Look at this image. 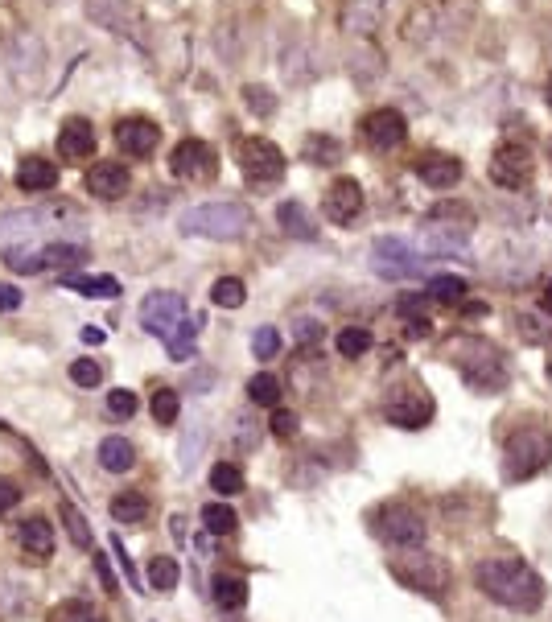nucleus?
<instances>
[{
  "label": "nucleus",
  "mask_w": 552,
  "mask_h": 622,
  "mask_svg": "<svg viewBox=\"0 0 552 622\" xmlns=\"http://www.w3.org/2000/svg\"><path fill=\"white\" fill-rule=\"evenodd\" d=\"M474 585H478V594H487L491 602H499L507 610H520V614H536L544 606V581L520 557L478 561L474 565Z\"/></svg>",
  "instance_id": "obj_1"
},
{
  "label": "nucleus",
  "mask_w": 552,
  "mask_h": 622,
  "mask_svg": "<svg viewBox=\"0 0 552 622\" xmlns=\"http://www.w3.org/2000/svg\"><path fill=\"white\" fill-rule=\"evenodd\" d=\"M552 462V433L540 425L515 429L503 445V478L507 482H528Z\"/></svg>",
  "instance_id": "obj_2"
},
{
  "label": "nucleus",
  "mask_w": 552,
  "mask_h": 622,
  "mask_svg": "<svg viewBox=\"0 0 552 622\" xmlns=\"http://www.w3.org/2000/svg\"><path fill=\"white\" fill-rule=\"evenodd\" d=\"M462 379L478 392H499L507 388V363H503V351L487 338H462L458 347L450 351Z\"/></svg>",
  "instance_id": "obj_3"
},
{
  "label": "nucleus",
  "mask_w": 552,
  "mask_h": 622,
  "mask_svg": "<svg viewBox=\"0 0 552 622\" xmlns=\"http://www.w3.org/2000/svg\"><path fill=\"white\" fill-rule=\"evenodd\" d=\"M248 227H252V211L239 202H206L182 215V231L202 239H239Z\"/></svg>",
  "instance_id": "obj_4"
},
{
  "label": "nucleus",
  "mask_w": 552,
  "mask_h": 622,
  "mask_svg": "<svg viewBox=\"0 0 552 622\" xmlns=\"http://www.w3.org/2000/svg\"><path fill=\"white\" fill-rule=\"evenodd\" d=\"M392 577L404 585V590L412 594H425L433 602H441L445 594H450V565H445L441 557H429V552H412V557H396L392 565Z\"/></svg>",
  "instance_id": "obj_5"
},
{
  "label": "nucleus",
  "mask_w": 552,
  "mask_h": 622,
  "mask_svg": "<svg viewBox=\"0 0 552 622\" xmlns=\"http://www.w3.org/2000/svg\"><path fill=\"white\" fill-rule=\"evenodd\" d=\"M371 528L379 540H388L396 548H421L429 528H425V515L412 507V503H379L371 511Z\"/></svg>",
  "instance_id": "obj_6"
},
{
  "label": "nucleus",
  "mask_w": 552,
  "mask_h": 622,
  "mask_svg": "<svg viewBox=\"0 0 552 622\" xmlns=\"http://www.w3.org/2000/svg\"><path fill=\"white\" fill-rule=\"evenodd\" d=\"M384 417L396 429H421L433 421V396L421 384H400L384 400Z\"/></svg>",
  "instance_id": "obj_7"
},
{
  "label": "nucleus",
  "mask_w": 552,
  "mask_h": 622,
  "mask_svg": "<svg viewBox=\"0 0 552 622\" xmlns=\"http://www.w3.org/2000/svg\"><path fill=\"white\" fill-rule=\"evenodd\" d=\"M239 165H244L248 182L268 186V182H276V178L285 174V153L276 149L268 136H252V141L239 145Z\"/></svg>",
  "instance_id": "obj_8"
},
{
  "label": "nucleus",
  "mask_w": 552,
  "mask_h": 622,
  "mask_svg": "<svg viewBox=\"0 0 552 622\" xmlns=\"http://www.w3.org/2000/svg\"><path fill=\"white\" fill-rule=\"evenodd\" d=\"M371 268H375V276H384V281H408V276H421V260L404 239H375Z\"/></svg>",
  "instance_id": "obj_9"
},
{
  "label": "nucleus",
  "mask_w": 552,
  "mask_h": 622,
  "mask_svg": "<svg viewBox=\"0 0 552 622\" xmlns=\"http://www.w3.org/2000/svg\"><path fill=\"white\" fill-rule=\"evenodd\" d=\"M186 318V297H178V293H169V289H157V293H149L145 301H141V326L149 330V334H157L161 342L174 334V326Z\"/></svg>",
  "instance_id": "obj_10"
},
{
  "label": "nucleus",
  "mask_w": 552,
  "mask_h": 622,
  "mask_svg": "<svg viewBox=\"0 0 552 622\" xmlns=\"http://www.w3.org/2000/svg\"><path fill=\"white\" fill-rule=\"evenodd\" d=\"M491 178H495L499 186H507V190L528 186V182H532V153H528L524 145H515V141L499 145L495 157H491Z\"/></svg>",
  "instance_id": "obj_11"
},
{
  "label": "nucleus",
  "mask_w": 552,
  "mask_h": 622,
  "mask_svg": "<svg viewBox=\"0 0 552 622\" xmlns=\"http://www.w3.org/2000/svg\"><path fill=\"white\" fill-rule=\"evenodd\" d=\"M169 169H174L178 178H186V182H206V178H215V149L206 141H198V136H190V141H182L174 149Z\"/></svg>",
  "instance_id": "obj_12"
},
{
  "label": "nucleus",
  "mask_w": 552,
  "mask_h": 622,
  "mask_svg": "<svg viewBox=\"0 0 552 622\" xmlns=\"http://www.w3.org/2000/svg\"><path fill=\"white\" fill-rule=\"evenodd\" d=\"M322 211H326L330 223L351 227V223L363 215V190H359V182H355V178H338V182L326 190V198H322Z\"/></svg>",
  "instance_id": "obj_13"
},
{
  "label": "nucleus",
  "mask_w": 552,
  "mask_h": 622,
  "mask_svg": "<svg viewBox=\"0 0 552 622\" xmlns=\"http://www.w3.org/2000/svg\"><path fill=\"white\" fill-rule=\"evenodd\" d=\"M5 66L17 75V79H38L42 66H46V42L38 33H17L5 50Z\"/></svg>",
  "instance_id": "obj_14"
},
{
  "label": "nucleus",
  "mask_w": 552,
  "mask_h": 622,
  "mask_svg": "<svg viewBox=\"0 0 552 622\" xmlns=\"http://www.w3.org/2000/svg\"><path fill=\"white\" fill-rule=\"evenodd\" d=\"M363 136H367L371 149H396V145H404L408 124H404V116L396 108H375L363 120Z\"/></svg>",
  "instance_id": "obj_15"
},
{
  "label": "nucleus",
  "mask_w": 552,
  "mask_h": 622,
  "mask_svg": "<svg viewBox=\"0 0 552 622\" xmlns=\"http://www.w3.org/2000/svg\"><path fill=\"white\" fill-rule=\"evenodd\" d=\"M87 17L95 25H103V29L120 33V38L141 42V21L132 17V9L124 5V0H87Z\"/></svg>",
  "instance_id": "obj_16"
},
{
  "label": "nucleus",
  "mask_w": 552,
  "mask_h": 622,
  "mask_svg": "<svg viewBox=\"0 0 552 622\" xmlns=\"http://www.w3.org/2000/svg\"><path fill=\"white\" fill-rule=\"evenodd\" d=\"M157 141H161V128L153 120H145V116H128V120L116 124V145L128 157H149L157 149Z\"/></svg>",
  "instance_id": "obj_17"
},
{
  "label": "nucleus",
  "mask_w": 552,
  "mask_h": 622,
  "mask_svg": "<svg viewBox=\"0 0 552 622\" xmlns=\"http://www.w3.org/2000/svg\"><path fill=\"white\" fill-rule=\"evenodd\" d=\"M417 178L433 190H454L462 182V161L450 153H425L417 157Z\"/></svg>",
  "instance_id": "obj_18"
},
{
  "label": "nucleus",
  "mask_w": 552,
  "mask_h": 622,
  "mask_svg": "<svg viewBox=\"0 0 552 622\" xmlns=\"http://www.w3.org/2000/svg\"><path fill=\"white\" fill-rule=\"evenodd\" d=\"M87 190L103 202H112V198H124L128 190V169L120 161H99L91 174H87Z\"/></svg>",
  "instance_id": "obj_19"
},
{
  "label": "nucleus",
  "mask_w": 552,
  "mask_h": 622,
  "mask_svg": "<svg viewBox=\"0 0 552 622\" xmlns=\"http://www.w3.org/2000/svg\"><path fill=\"white\" fill-rule=\"evenodd\" d=\"M91 149H95V128H91V120L71 116V120L62 124V132H58V153L71 157V161H79V157H91Z\"/></svg>",
  "instance_id": "obj_20"
},
{
  "label": "nucleus",
  "mask_w": 552,
  "mask_h": 622,
  "mask_svg": "<svg viewBox=\"0 0 552 622\" xmlns=\"http://www.w3.org/2000/svg\"><path fill=\"white\" fill-rule=\"evenodd\" d=\"M17 544L29 552V557H50L54 552V528L46 515H29L25 524H17Z\"/></svg>",
  "instance_id": "obj_21"
},
{
  "label": "nucleus",
  "mask_w": 552,
  "mask_h": 622,
  "mask_svg": "<svg viewBox=\"0 0 552 622\" xmlns=\"http://www.w3.org/2000/svg\"><path fill=\"white\" fill-rule=\"evenodd\" d=\"M17 186H21L25 194L54 190V186H58V165H50L46 157H25L21 169H17Z\"/></svg>",
  "instance_id": "obj_22"
},
{
  "label": "nucleus",
  "mask_w": 552,
  "mask_h": 622,
  "mask_svg": "<svg viewBox=\"0 0 552 622\" xmlns=\"http://www.w3.org/2000/svg\"><path fill=\"white\" fill-rule=\"evenodd\" d=\"M276 223H281L285 235H293V239H318V223H314V215H309L297 198H285L281 206H276Z\"/></svg>",
  "instance_id": "obj_23"
},
{
  "label": "nucleus",
  "mask_w": 552,
  "mask_h": 622,
  "mask_svg": "<svg viewBox=\"0 0 552 622\" xmlns=\"http://www.w3.org/2000/svg\"><path fill=\"white\" fill-rule=\"evenodd\" d=\"M99 466H103V470H112V474L132 470V466H136V449H132V441H124V437H103V445H99Z\"/></svg>",
  "instance_id": "obj_24"
},
{
  "label": "nucleus",
  "mask_w": 552,
  "mask_h": 622,
  "mask_svg": "<svg viewBox=\"0 0 552 622\" xmlns=\"http://www.w3.org/2000/svg\"><path fill=\"white\" fill-rule=\"evenodd\" d=\"M211 594H215V606L219 610H239L248 602V581L244 577H231V573H219L211 581Z\"/></svg>",
  "instance_id": "obj_25"
},
{
  "label": "nucleus",
  "mask_w": 552,
  "mask_h": 622,
  "mask_svg": "<svg viewBox=\"0 0 552 622\" xmlns=\"http://www.w3.org/2000/svg\"><path fill=\"white\" fill-rule=\"evenodd\" d=\"M62 285L83 293V297H99V301L120 297V281H116V276H62Z\"/></svg>",
  "instance_id": "obj_26"
},
{
  "label": "nucleus",
  "mask_w": 552,
  "mask_h": 622,
  "mask_svg": "<svg viewBox=\"0 0 552 622\" xmlns=\"http://www.w3.org/2000/svg\"><path fill=\"white\" fill-rule=\"evenodd\" d=\"M145 515H149L145 491H124V495L112 499V520H120V524H141Z\"/></svg>",
  "instance_id": "obj_27"
},
{
  "label": "nucleus",
  "mask_w": 552,
  "mask_h": 622,
  "mask_svg": "<svg viewBox=\"0 0 552 622\" xmlns=\"http://www.w3.org/2000/svg\"><path fill=\"white\" fill-rule=\"evenodd\" d=\"M145 577H149V585H153L157 594H169V590H178L182 569H178V561H174V557H153Z\"/></svg>",
  "instance_id": "obj_28"
},
{
  "label": "nucleus",
  "mask_w": 552,
  "mask_h": 622,
  "mask_svg": "<svg viewBox=\"0 0 552 622\" xmlns=\"http://www.w3.org/2000/svg\"><path fill=\"white\" fill-rule=\"evenodd\" d=\"M202 524H206V532H211V536H231L239 528V515L227 503H206L202 507Z\"/></svg>",
  "instance_id": "obj_29"
},
{
  "label": "nucleus",
  "mask_w": 552,
  "mask_h": 622,
  "mask_svg": "<svg viewBox=\"0 0 552 622\" xmlns=\"http://www.w3.org/2000/svg\"><path fill=\"white\" fill-rule=\"evenodd\" d=\"M46 622H99V610L87 602V598H66L50 610Z\"/></svg>",
  "instance_id": "obj_30"
},
{
  "label": "nucleus",
  "mask_w": 552,
  "mask_h": 622,
  "mask_svg": "<svg viewBox=\"0 0 552 622\" xmlns=\"http://www.w3.org/2000/svg\"><path fill=\"white\" fill-rule=\"evenodd\" d=\"M305 161L309 165H338L342 161V145L334 141V136H309L305 141Z\"/></svg>",
  "instance_id": "obj_31"
},
{
  "label": "nucleus",
  "mask_w": 552,
  "mask_h": 622,
  "mask_svg": "<svg viewBox=\"0 0 552 622\" xmlns=\"http://www.w3.org/2000/svg\"><path fill=\"white\" fill-rule=\"evenodd\" d=\"M371 351V330L367 326H347V330H338V355L342 359H359Z\"/></svg>",
  "instance_id": "obj_32"
},
{
  "label": "nucleus",
  "mask_w": 552,
  "mask_h": 622,
  "mask_svg": "<svg viewBox=\"0 0 552 622\" xmlns=\"http://www.w3.org/2000/svg\"><path fill=\"white\" fill-rule=\"evenodd\" d=\"M244 297H248V289H244L239 276H223V281H215V289H211V301L219 309H239V305H244Z\"/></svg>",
  "instance_id": "obj_33"
},
{
  "label": "nucleus",
  "mask_w": 552,
  "mask_h": 622,
  "mask_svg": "<svg viewBox=\"0 0 552 622\" xmlns=\"http://www.w3.org/2000/svg\"><path fill=\"white\" fill-rule=\"evenodd\" d=\"M248 396H252V404H264V408H272L276 400H281V379H276V375H268V371L252 375V379H248Z\"/></svg>",
  "instance_id": "obj_34"
},
{
  "label": "nucleus",
  "mask_w": 552,
  "mask_h": 622,
  "mask_svg": "<svg viewBox=\"0 0 552 622\" xmlns=\"http://www.w3.org/2000/svg\"><path fill=\"white\" fill-rule=\"evenodd\" d=\"M194 338H198V330H194V318H182V322L174 326V334L165 338V351L174 355V359H190V351H194Z\"/></svg>",
  "instance_id": "obj_35"
},
{
  "label": "nucleus",
  "mask_w": 552,
  "mask_h": 622,
  "mask_svg": "<svg viewBox=\"0 0 552 622\" xmlns=\"http://www.w3.org/2000/svg\"><path fill=\"white\" fill-rule=\"evenodd\" d=\"M211 487L219 495H239V491H244V470H239L235 462H219L211 470Z\"/></svg>",
  "instance_id": "obj_36"
},
{
  "label": "nucleus",
  "mask_w": 552,
  "mask_h": 622,
  "mask_svg": "<svg viewBox=\"0 0 552 622\" xmlns=\"http://www.w3.org/2000/svg\"><path fill=\"white\" fill-rule=\"evenodd\" d=\"M178 412H182V400H178L174 388H157V392H153V421H157V425H174Z\"/></svg>",
  "instance_id": "obj_37"
},
{
  "label": "nucleus",
  "mask_w": 552,
  "mask_h": 622,
  "mask_svg": "<svg viewBox=\"0 0 552 622\" xmlns=\"http://www.w3.org/2000/svg\"><path fill=\"white\" fill-rule=\"evenodd\" d=\"M429 297L454 305V301L466 297V281H462V276H433V281H429Z\"/></svg>",
  "instance_id": "obj_38"
},
{
  "label": "nucleus",
  "mask_w": 552,
  "mask_h": 622,
  "mask_svg": "<svg viewBox=\"0 0 552 622\" xmlns=\"http://www.w3.org/2000/svg\"><path fill=\"white\" fill-rule=\"evenodd\" d=\"M252 351H256V359H276V355H281V330L260 326L252 334Z\"/></svg>",
  "instance_id": "obj_39"
},
{
  "label": "nucleus",
  "mask_w": 552,
  "mask_h": 622,
  "mask_svg": "<svg viewBox=\"0 0 552 622\" xmlns=\"http://www.w3.org/2000/svg\"><path fill=\"white\" fill-rule=\"evenodd\" d=\"M62 520H66V532H71V540H75V548H91V532H87V520L71 507V503H62Z\"/></svg>",
  "instance_id": "obj_40"
},
{
  "label": "nucleus",
  "mask_w": 552,
  "mask_h": 622,
  "mask_svg": "<svg viewBox=\"0 0 552 622\" xmlns=\"http://www.w3.org/2000/svg\"><path fill=\"white\" fill-rule=\"evenodd\" d=\"M71 379L79 388H99L103 384V363H95V359H75L71 363Z\"/></svg>",
  "instance_id": "obj_41"
},
{
  "label": "nucleus",
  "mask_w": 552,
  "mask_h": 622,
  "mask_svg": "<svg viewBox=\"0 0 552 622\" xmlns=\"http://www.w3.org/2000/svg\"><path fill=\"white\" fill-rule=\"evenodd\" d=\"M42 260L46 264H83L87 260V248L83 244H50L42 252Z\"/></svg>",
  "instance_id": "obj_42"
},
{
  "label": "nucleus",
  "mask_w": 552,
  "mask_h": 622,
  "mask_svg": "<svg viewBox=\"0 0 552 622\" xmlns=\"http://www.w3.org/2000/svg\"><path fill=\"white\" fill-rule=\"evenodd\" d=\"M244 99H248V108H252L256 116H272V112H276V99H272L268 87H244Z\"/></svg>",
  "instance_id": "obj_43"
},
{
  "label": "nucleus",
  "mask_w": 552,
  "mask_h": 622,
  "mask_svg": "<svg viewBox=\"0 0 552 622\" xmlns=\"http://www.w3.org/2000/svg\"><path fill=\"white\" fill-rule=\"evenodd\" d=\"M5 264H9L13 272H42V268H46L42 252H38V256H33V252H5Z\"/></svg>",
  "instance_id": "obj_44"
},
{
  "label": "nucleus",
  "mask_w": 552,
  "mask_h": 622,
  "mask_svg": "<svg viewBox=\"0 0 552 622\" xmlns=\"http://www.w3.org/2000/svg\"><path fill=\"white\" fill-rule=\"evenodd\" d=\"M297 425H301L297 412H289V408H276V412H272V433H276V437H285V441L297 437Z\"/></svg>",
  "instance_id": "obj_45"
},
{
  "label": "nucleus",
  "mask_w": 552,
  "mask_h": 622,
  "mask_svg": "<svg viewBox=\"0 0 552 622\" xmlns=\"http://www.w3.org/2000/svg\"><path fill=\"white\" fill-rule=\"evenodd\" d=\"M108 412H112V417H132V412H136V396L128 392V388H116L112 396H108Z\"/></svg>",
  "instance_id": "obj_46"
},
{
  "label": "nucleus",
  "mask_w": 552,
  "mask_h": 622,
  "mask_svg": "<svg viewBox=\"0 0 552 622\" xmlns=\"http://www.w3.org/2000/svg\"><path fill=\"white\" fill-rule=\"evenodd\" d=\"M112 552H116V565L124 569V581L132 585V590H141V577H136V565L128 561V552H124V540H120V536H112Z\"/></svg>",
  "instance_id": "obj_47"
},
{
  "label": "nucleus",
  "mask_w": 552,
  "mask_h": 622,
  "mask_svg": "<svg viewBox=\"0 0 552 622\" xmlns=\"http://www.w3.org/2000/svg\"><path fill=\"white\" fill-rule=\"evenodd\" d=\"M351 75H359V79H375V75H379V54H371V50H363L359 58L351 54Z\"/></svg>",
  "instance_id": "obj_48"
},
{
  "label": "nucleus",
  "mask_w": 552,
  "mask_h": 622,
  "mask_svg": "<svg viewBox=\"0 0 552 622\" xmlns=\"http://www.w3.org/2000/svg\"><path fill=\"white\" fill-rule=\"evenodd\" d=\"M17 503H21V487H17L13 478H0V515L13 511Z\"/></svg>",
  "instance_id": "obj_49"
},
{
  "label": "nucleus",
  "mask_w": 552,
  "mask_h": 622,
  "mask_svg": "<svg viewBox=\"0 0 552 622\" xmlns=\"http://www.w3.org/2000/svg\"><path fill=\"white\" fill-rule=\"evenodd\" d=\"M21 305V289L17 285H0V314H9V309Z\"/></svg>",
  "instance_id": "obj_50"
},
{
  "label": "nucleus",
  "mask_w": 552,
  "mask_h": 622,
  "mask_svg": "<svg viewBox=\"0 0 552 622\" xmlns=\"http://www.w3.org/2000/svg\"><path fill=\"white\" fill-rule=\"evenodd\" d=\"M318 330H322V326H318V322H309V318H305V322H297V338H301V342H314V338H318Z\"/></svg>",
  "instance_id": "obj_51"
},
{
  "label": "nucleus",
  "mask_w": 552,
  "mask_h": 622,
  "mask_svg": "<svg viewBox=\"0 0 552 622\" xmlns=\"http://www.w3.org/2000/svg\"><path fill=\"white\" fill-rule=\"evenodd\" d=\"M103 338H108V334H103L99 326H83V342H87V347H99Z\"/></svg>",
  "instance_id": "obj_52"
},
{
  "label": "nucleus",
  "mask_w": 552,
  "mask_h": 622,
  "mask_svg": "<svg viewBox=\"0 0 552 622\" xmlns=\"http://www.w3.org/2000/svg\"><path fill=\"white\" fill-rule=\"evenodd\" d=\"M544 314H552V285L544 289Z\"/></svg>",
  "instance_id": "obj_53"
},
{
  "label": "nucleus",
  "mask_w": 552,
  "mask_h": 622,
  "mask_svg": "<svg viewBox=\"0 0 552 622\" xmlns=\"http://www.w3.org/2000/svg\"><path fill=\"white\" fill-rule=\"evenodd\" d=\"M544 99H548V108H552V79H548V87H544Z\"/></svg>",
  "instance_id": "obj_54"
},
{
  "label": "nucleus",
  "mask_w": 552,
  "mask_h": 622,
  "mask_svg": "<svg viewBox=\"0 0 552 622\" xmlns=\"http://www.w3.org/2000/svg\"><path fill=\"white\" fill-rule=\"evenodd\" d=\"M548 379H552V359H548Z\"/></svg>",
  "instance_id": "obj_55"
},
{
  "label": "nucleus",
  "mask_w": 552,
  "mask_h": 622,
  "mask_svg": "<svg viewBox=\"0 0 552 622\" xmlns=\"http://www.w3.org/2000/svg\"><path fill=\"white\" fill-rule=\"evenodd\" d=\"M548 157H552V141H548Z\"/></svg>",
  "instance_id": "obj_56"
}]
</instances>
